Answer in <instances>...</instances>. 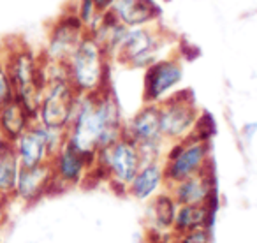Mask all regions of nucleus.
<instances>
[{
	"instance_id": "nucleus-31",
	"label": "nucleus",
	"mask_w": 257,
	"mask_h": 243,
	"mask_svg": "<svg viewBox=\"0 0 257 243\" xmlns=\"http://www.w3.org/2000/svg\"><path fill=\"white\" fill-rule=\"evenodd\" d=\"M168 243H180V241H178V239H175V238H173V236H171V239H169Z\"/></svg>"
},
{
	"instance_id": "nucleus-26",
	"label": "nucleus",
	"mask_w": 257,
	"mask_h": 243,
	"mask_svg": "<svg viewBox=\"0 0 257 243\" xmlns=\"http://www.w3.org/2000/svg\"><path fill=\"white\" fill-rule=\"evenodd\" d=\"M257 134V122H246L241 127V140L245 145L252 143L253 136Z\"/></svg>"
},
{
	"instance_id": "nucleus-14",
	"label": "nucleus",
	"mask_w": 257,
	"mask_h": 243,
	"mask_svg": "<svg viewBox=\"0 0 257 243\" xmlns=\"http://www.w3.org/2000/svg\"><path fill=\"white\" fill-rule=\"evenodd\" d=\"M48 194H53V171L48 164L20 169L13 197L25 204H34Z\"/></svg>"
},
{
	"instance_id": "nucleus-10",
	"label": "nucleus",
	"mask_w": 257,
	"mask_h": 243,
	"mask_svg": "<svg viewBox=\"0 0 257 243\" xmlns=\"http://www.w3.org/2000/svg\"><path fill=\"white\" fill-rule=\"evenodd\" d=\"M183 58L176 53L162 57L143 71V104H161L182 88Z\"/></svg>"
},
{
	"instance_id": "nucleus-3",
	"label": "nucleus",
	"mask_w": 257,
	"mask_h": 243,
	"mask_svg": "<svg viewBox=\"0 0 257 243\" xmlns=\"http://www.w3.org/2000/svg\"><path fill=\"white\" fill-rule=\"evenodd\" d=\"M178 51V41L173 32L159 23L150 27L127 29L113 62L131 71H145L148 65Z\"/></svg>"
},
{
	"instance_id": "nucleus-22",
	"label": "nucleus",
	"mask_w": 257,
	"mask_h": 243,
	"mask_svg": "<svg viewBox=\"0 0 257 243\" xmlns=\"http://www.w3.org/2000/svg\"><path fill=\"white\" fill-rule=\"evenodd\" d=\"M71 8L74 9V13L79 18V22L85 25L86 32L95 25V22L100 18V15H102V13L97 9V6H95L93 0H76L74 4H71Z\"/></svg>"
},
{
	"instance_id": "nucleus-23",
	"label": "nucleus",
	"mask_w": 257,
	"mask_h": 243,
	"mask_svg": "<svg viewBox=\"0 0 257 243\" xmlns=\"http://www.w3.org/2000/svg\"><path fill=\"white\" fill-rule=\"evenodd\" d=\"M192 134L197 138H201V140H206V141H211V138L217 134V124H215L213 116H211L208 111L201 109L199 120H197L196 129H194Z\"/></svg>"
},
{
	"instance_id": "nucleus-12",
	"label": "nucleus",
	"mask_w": 257,
	"mask_h": 243,
	"mask_svg": "<svg viewBox=\"0 0 257 243\" xmlns=\"http://www.w3.org/2000/svg\"><path fill=\"white\" fill-rule=\"evenodd\" d=\"M50 166L53 171V192H64L88 183L93 161L65 143L51 157Z\"/></svg>"
},
{
	"instance_id": "nucleus-27",
	"label": "nucleus",
	"mask_w": 257,
	"mask_h": 243,
	"mask_svg": "<svg viewBox=\"0 0 257 243\" xmlns=\"http://www.w3.org/2000/svg\"><path fill=\"white\" fill-rule=\"evenodd\" d=\"M9 201H11V197L4 196V194H0V227H2V225L6 224V220H8Z\"/></svg>"
},
{
	"instance_id": "nucleus-15",
	"label": "nucleus",
	"mask_w": 257,
	"mask_h": 243,
	"mask_svg": "<svg viewBox=\"0 0 257 243\" xmlns=\"http://www.w3.org/2000/svg\"><path fill=\"white\" fill-rule=\"evenodd\" d=\"M111 13L127 29L159 25L164 15L159 0H116Z\"/></svg>"
},
{
	"instance_id": "nucleus-18",
	"label": "nucleus",
	"mask_w": 257,
	"mask_h": 243,
	"mask_svg": "<svg viewBox=\"0 0 257 243\" xmlns=\"http://www.w3.org/2000/svg\"><path fill=\"white\" fill-rule=\"evenodd\" d=\"M176 210H178V204L173 199V196L169 194L168 189L162 190L161 194H157L154 199L148 201V231L171 236Z\"/></svg>"
},
{
	"instance_id": "nucleus-7",
	"label": "nucleus",
	"mask_w": 257,
	"mask_h": 243,
	"mask_svg": "<svg viewBox=\"0 0 257 243\" xmlns=\"http://www.w3.org/2000/svg\"><path fill=\"white\" fill-rule=\"evenodd\" d=\"M199 114L201 107L189 88H180L171 97L162 100L159 104V116L164 140L168 143H175L192 136Z\"/></svg>"
},
{
	"instance_id": "nucleus-21",
	"label": "nucleus",
	"mask_w": 257,
	"mask_h": 243,
	"mask_svg": "<svg viewBox=\"0 0 257 243\" xmlns=\"http://www.w3.org/2000/svg\"><path fill=\"white\" fill-rule=\"evenodd\" d=\"M20 169H22V166H20V161L16 157V152L13 148V143H9L4 150L0 152V194L13 199Z\"/></svg>"
},
{
	"instance_id": "nucleus-30",
	"label": "nucleus",
	"mask_w": 257,
	"mask_h": 243,
	"mask_svg": "<svg viewBox=\"0 0 257 243\" xmlns=\"http://www.w3.org/2000/svg\"><path fill=\"white\" fill-rule=\"evenodd\" d=\"M8 145H9V141H6L4 138H0V152L4 150V148L8 147Z\"/></svg>"
},
{
	"instance_id": "nucleus-6",
	"label": "nucleus",
	"mask_w": 257,
	"mask_h": 243,
	"mask_svg": "<svg viewBox=\"0 0 257 243\" xmlns=\"http://www.w3.org/2000/svg\"><path fill=\"white\" fill-rule=\"evenodd\" d=\"M162 166L168 187L194 175H199L213 166L211 141L201 140L192 134L182 141L169 143L162 159Z\"/></svg>"
},
{
	"instance_id": "nucleus-9",
	"label": "nucleus",
	"mask_w": 257,
	"mask_h": 243,
	"mask_svg": "<svg viewBox=\"0 0 257 243\" xmlns=\"http://www.w3.org/2000/svg\"><path fill=\"white\" fill-rule=\"evenodd\" d=\"M64 145L65 131L44 127L39 122H34L18 140L13 141V148L22 168L48 164Z\"/></svg>"
},
{
	"instance_id": "nucleus-2",
	"label": "nucleus",
	"mask_w": 257,
	"mask_h": 243,
	"mask_svg": "<svg viewBox=\"0 0 257 243\" xmlns=\"http://www.w3.org/2000/svg\"><path fill=\"white\" fill-rule=\"evenodd\" d=\"M4 43L6 51L2 62L15 85V99L20 100L36 118L41 95L46 86L44 60L41 51H34L22 39H8Z\"/></svg>"
},
{
	"instance_id": "nucleus-32",
	"label": "nucleus",
	"mask_w": 257,
	"mask_h": 243,
	"mask_svg": "<svg viewBox=\"0 0 257 243\" xmlns=\"http://www.w3.org/2000/svg\"><path fill=\"white\" fill-rule=\"evenodd\" d=\"M159 2H161V4H169L171 0H159Z\"/></svg>"
},
{
	"instance_id": "nucleus-8",
	"label": "nucleus",
	"mask_w": 257,
	"mask_h": 243,
	"mask_svg": "<svg viewBox=\"0 0 257 243\" xmlns=\"http://www.w3.org/2000/svg\"><path fill=\"white\" fill-rule=\"evenodd\" d=\"M123 136L140 147L143 162L162 161L169 143L162 136L159 104H143L127 118L123 122Z\"/></svg>"
},
{
	"instance_id": "nucleus-25",
	"label": "nucleus",
	"mask_w": 257,
	"mask_h": 243,
	"mask_svg": "<svg viewBox=\"0 0 257 243\" xmlns=\"http://www.w3.org/2000/svg\"><path fill=\"white\" fill-rule=\"evenodd\" d=\"M175 239H178L180 243H211V229L208 227H201V229H194L189 231L182 236H173Z\"/></svg>"
},
{
	"instance_id": "nucleus-13",
	"label": "nucleus",
	"mask_w": 257,
	"mask_h": 243,
	"mask_svg": "<svg viewBox=\"0 0 257 243\" xmlns=\"http://www.w3.org/2000/svg\"><path fill=\"white\" fill-rule=\"evenodd\" d=\"M176 204H208L218 208V185L213 166L206 171L194 175L168 187Z\"/></svg>"
},
{
	"instance_id": "nucleus-4",
	"label": "nucleus",
	"mask_w": 257,
	"mask_h": 243,
	"mask_svg": "<svg viewBox=\"0 0 257 243\" xmlns=\"http://www.w3.org/2000/svg\"><path fill=\"white\" fill-rule=\"evenodd\" d=\"M111 57L86 34L65 62L67 76L78 95H95L111 88Z\"/></svg>"
},
{
	"instance_id": "nucleus-1",
	"label": "nucleus",
	"mask_w": 257,
	"mask_h": 243,
	"mask_svg": "<svg viewBox=\"0 0 257 243\" xmlns=\"http://www.w3.org/2000/svg\"><path fill=\"white\" fill-rule=\"evenodd\" d=\"M123 122L111 88L95 95H79L65 129V143L95 162L97 152L123 136Z\"/></svg>"
},
{
	"instance_id": "nucleus-29",
	"label": "nucleus",
	"mask_w": 257,
	"mask_h": 243,
	"mask_svg": "<svg viewBox=\"0 0 257 243\" xmlns=\"http://www.w3.org/2000/svg\"><path fill=\"white\" fill-rule=\"evenodd\" d=\"M4 51H6V43L4 41H0V62L4 58Z\"/></svg>"
},
{
	"instance_id": "nucleus-5",
	"label": "nucleus",
	"mask_w": 257,
	"mask_h": 243,
	"mask_svg": "<svg viewBox=\"0 0 257 243\" xmlns=\"http://www.w3.org/2000/svg\"><path fill=\"white\" fill-rule=\"evenodd\" d=\"M143 164V155L134 141L121 136L113 145L97 152L90 182H102L114 194L127 196V187Z\"/></svg>"
},
{
	"instance_id": "nucleus-19",
	"label": "nucleus",
	"mask_w": 257,
	"mask_h": 243,
	"mask_svg": "<svg viewBox=\"0 0 257 243\" xmlns=\"http://www.w3.org/2000/svg\"><path fill=\"white\" fill-rule=\"evenodd\" d=\"M34 122H36V118L27 111V107L20 100L13 99L11 102L0 107V138L13 143L32 126Z\"/></svg>"
},
{
	"instance_id": "nucleus-11",
	"label": "nucleus",
	"mask_w": 257,
	"mask_h": 243,
	"mask_svg": "<svg viewBox=\"0 0 257 243\" xmlns=\"http://www.w3.org/2000/svg\"><path fill=\"white\" fill-rule=\"evenodd\" d=\"M86 36V29L79 18L76 16L74 9L69 6L60 16L53 20L48 27L46 41L41 50V57L46 62L65 64L72 55L81 39Z\"/></svg>"
},
{
	"instance_id": "nucleus-17",
	"label": "nucleus",
	"mask_w": 257,
	"mask_h": 243,
	"mask_svg": "<svg viewBox=\"0 0 257 243\" xmlns=\"http://www.w3.org/2000/svg\"><path fill=\"white\" fill-rule=\"evenodd\" d=\"M217 210L218 208L208 206V204H180L175 215L171 236H182L201 227L213 229Z\"/></svg>"
},
{
	"instance_id": "nucleus-24",
	"label": "nucleus",
	"mask_w": 257,
	"mask_h": 243,
	"mask_svg": "<svg viewBox=\"0 0 257 243\" xmlns=\"http://www.w3.org/2000/svg\"><path fill=\"white\" fill-rule=\"evenodd\" d=\"M13 99H15V85L4 62H0V107L11 102Z\"/></svg>"
},
{
	"instance_id": "nucleus-28",
	"label": "nucleus",
	"mask_w": 257,
	"mask_h": 243,
	"mask_svg": "<svg viewBox=\"0 0 257 243\" xmlns=\"http://www.w3.org/2000/svg\"><path fill=\"white\" fill-rule=\"evenodd\" d=\"M97 6V9H99L100 13H107L111 11V8H113V4L116 2V0H93Z\"/></svg>"
},
{
	"instance_id": "nucleus-16",
	"label": "nucleus",
	"mask_w": 257,
	"mask_h": 243,
	"mask_svg": "<svg viewBox=\"0 0 257 243\" xmlns=\"http://www.w3.org/2000/svg\"><path fill=\"white\" fill-rule=\"evenodd\" d=\"M166 189H168V183H166L162 161H148L141 164L133 182L128 183L127 196L140 203H148Z\"/></svg>"
},
{
	"instance_id": "nucleus-20",
	"label": "nucleus",
	"mask_w": 257,
	"mask_h": 243,
	"mask_svg": "<svg viewBox=\"0 0 257 243\" xmlns=\"http://www.w3.org/2000/svg\"><path fill=\"white\" fill-rule=\"evenodd\" d=\"M125 32H127V27L121 25V23L116 20V16H114L111 11H107V13H102V15H100V18L95 22V25H93L86 34L92 36L93 39L106 50V53L109 55L111 60H113L114 53L118 51L121 41H123Z\"/></svg>"
}]
</instances>
